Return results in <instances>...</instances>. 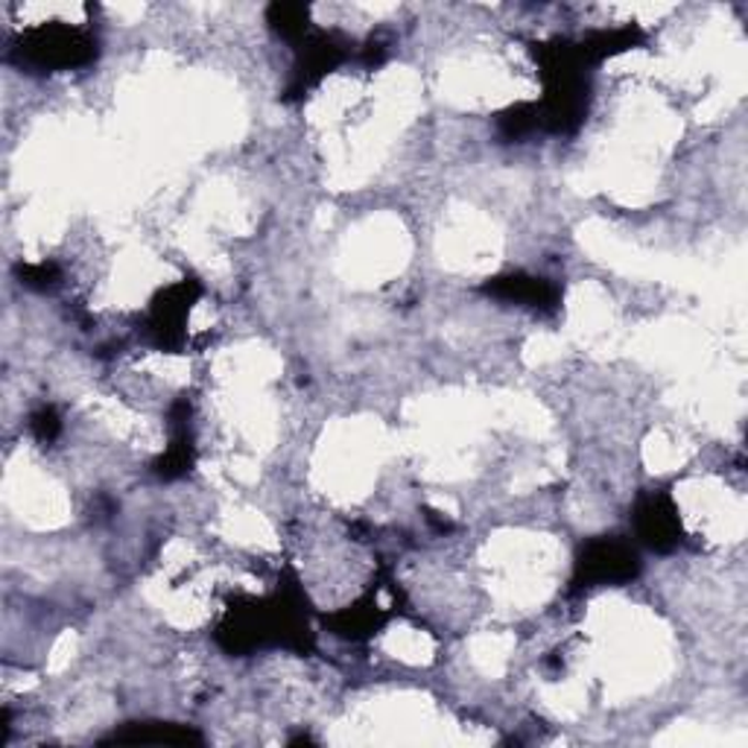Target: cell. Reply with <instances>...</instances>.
Instances as JSON below:
<instances>
[{"label":"cell","instance_id":"cell-1","mask_svg":"<svg viewBox=\"0 0 748 748\" xmlns=\"http://www.w3.org/2000/svg\"><path fill=\"white\" fill-rule=\"evenodd\" d=\"M641 570V558L628 544L614 539L591 541L585 547L582 558L576 562V585L593 588V585L628 582Z\"/></svg>","mask_w":748,"mask_h":748},{"label":"cell","instance_id":"cell-2","mask_svg":"<svg viewBox=\"0 0 748 748\" xmlns=\"http://www.w3.org/2000/svg\"><path fill=\"white\" fill-rule=\"evenodd\" d=\"M637 535L653 549H672L681 541L679 509L667 495L646 497L635 514Z\"/></svg>","mask_w":748,"mask_h":748},{"label":"cell","instance_id":"cell-3","mask_svg":"<svg viewBox=\"0 0 748 748\" xmlns=\"http://www.w3.org/2000/svg\"><path fill=\"white\" fill-rule=\"evenodd\" d=\"M488 293L503 298H514L521 305L530 307H553L556 302V290L549 287L544 279H526V275H509V279H497Z\"/></svg>","mask_w":748,"mask_h":748},{"label":"cell","instance_id":"cell-4","mask_svg":"<svg viewBox=\"0 0 748 748\" xmlns=\"http://www.w3.org/2000/svg\"><path fill=\"white\" fill-rule=\"evenodd\" d=\"M114 743H152V746H188V743H202L200 734L182 725H132L129 732H121L112 737Z\"/></svg>","mask_w":748,"mask_h":748},{"label":"cell","instance_id":"cell-5","mask_svg":"<svg viewBox=\"0 0 748 748\" xmlns=\"http://www.w3.org/2000/svg\"><path fill=\"white\" fill-rule=\"evenodd\" d=\"M30 427H33V433H35V439H38V442H53V439H56V435H59V430H61L59 416H56L50 407L38 409V412L33 416V421H30Z\"/></svg>","mask_w":748,"mask_h":748}]
</instances>
